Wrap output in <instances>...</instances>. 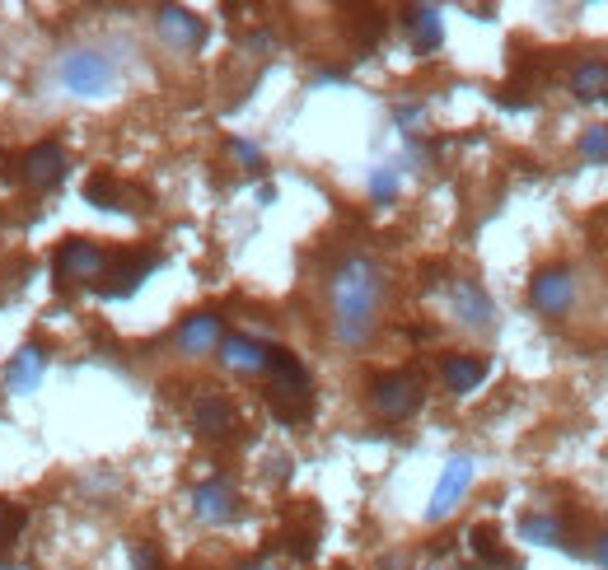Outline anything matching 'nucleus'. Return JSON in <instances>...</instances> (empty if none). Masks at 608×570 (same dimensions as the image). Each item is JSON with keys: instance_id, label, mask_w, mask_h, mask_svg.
I'll list each match as a JSON object with an SVG mask.
<instances>
[{"instance_id": "f257e3e1", "label": "nucleus", "mask_w": 608, "mask_h": 570, "mask_svg": "<svg viewBox=\"0 0 608 570\" xmlns=\"http://www.w3.org/2000/svg\"><path fill=\"white\" fill-rule=\"evenodd\" d=\"M380 300H384V271L361 252L342 258V267L332 271V332H338L342 346H361L375 332Z\"/></svg>"}, {"instance_id": "f03ea898", "label": "nucleus", "mask_w": 608, "mask_h": 570, "mask_svg": "<svg viewBox=\"0 0 608 570\" xmlns=\"http://www.w3.org/2000/svg\"><path fill=\"white\" fill-rule=\"evenodd\" d=\"M56 80H62L66 94L75 98H104L117 85V66L108 62L104 52L81 47V52H66L62 66H56Z\"/></svg>"}, {"instance_id": "7ed1b4c3", "label": "nucleus", "mask_w": 608, "mask_h": 570, "mask_svg": "<svg viewBox=\"0 0 608 570\" xmlns=\"http://www.w3.org/2000/svg\"><path fill=\"white\" fill-rule=\"evenodd\" d=\"M422 402H426V392H422L417 375H403V369H394V375H375V379H370V407H375L384 421H407Z\"/></svg>"}, {"instance_id": "20e7f679", "label": "nucleus", "mask_w": 608, "mask_h": 570, "mask_svg": "<svg viewBox=\"0 0 608 570\" xmlns=\"http://www.w3.org/2000/svg\"><path fill=\"white\" fill-rule=\"evenodd\" d=\"M154 267H160V252H108V267L99 277L104 281L99 294H108V300H127V294L141 290V281Z\"/></svg>"}, {"instance_id": "39448f33", "label": "nucleus", "mask_w": 608, "mask_h": 570, "mask_svg": "<svg viewBox=\"0 0 608 570\" xmlns=\"http://www.w3.org/2000/svg\"><path fill=\"white\" fill-rule=\"evenodd\" d=\"M108 267V248L94 244V239H66L56 248V262H52V277L62 286H75V281H94L104 277Z\"/></svg>"}, {"instance_id": "423d86ee", "label": "nucleus", "mask_w": 608, "mask_h": 570, "mask_svg": "<svg viewBox=\"0 0 608 570\" xmlns=\"http://www.w3.org/2000/svg\"><path fill=\"white\" fill-rule=\"evenodd\" d=\"M19 179H24V187H33V192H52L56 183L66 179V150L56 141L29 146L24 160H19Z\"/></svg>"}, {"instance_id": "0eeeda50", "label": "nucleus", "mask_w": 608, "mask_h": 570, "mask_svg": "<svg viewBox=\"0 0 608 570\" xmlns=\"http://www.w3.org/2000/svg\"><path fill=\"white\" fill-rule=\"evenodd\" d=\"M529 300H534L538 313H547V319H557V313H566L576 304V281L566 267H543L534 281H529Z\"/></svg>"}, {"instance_id": "6e6552de", "label": "nucleus", "mask_w": 608, "mask_h": 570, "mask_svg": "<svg viewBox=\"0 0 608 570\" xmlns=\"http://www.w3.org/2000/svg\"><path fill=\"white\" fill-rule=\"evenodd\" d=\"M468 486H473V463H468V459H449V467H445L440 482H436V496H430V505H426V519H430V524L445 519L449 509L463 501Z\"/></svg>"}, {"instance_id": "1a4fd4ad", "label": "nucleus", "mask_w": 608, "mask_h": 570, "mask_svg": "<svg viewBox=\"0 0 608 570\" xmlns=\"http://www.w3.org/2000/svg\"><path fill=\"white\" fill-rule=\"evenodd\" d=\"M192 509H198L202 524H225V519L239 515V496H234V486L225 477H211L192 491Z\"/></svg>"}, {"instance_id": "9d476101", "label": "nucleus", "mask_w": 608, "mask_h": 570, "mask_svg": "<svg viewBox=\"0 0 608 570\" xmlns=\"http://www.w3.org/2000/svg\"><path fill=\"white\" fill-rule=\"evenodd\" d=\"M160 37L169 47H179V52H198L206 43V24L192 10H183V6H164L160 10Z\"/></svg>"}, {"instance_id": "9b49d317", "label": "nucleus", "mask_w": 608, "mask_h": 570, "mask_svg": "<svg viewBox=\"0 0 608 570\" xmlns=\"http://www.w3.org/2000/svg\"><path fill=\"white\" fill-rule=\"evenodd\" d=\"M403 29L412 37V47H417V56H430L440 43H445V19L436 6H412L403 10Z\"/></svg>"}, {"instance_id": "f8f14e48", "label": "nucleus", "mask_w": 608, "mask_h": 570, "mask_svg": "<svg viewBox=\"0 0 608 570\" xmlns=\"http://www.w3.org/2000/svg\"><path fill=\"white\" fill-rule=\"evenodd\" d=\"M221 361L230 369H239V375H263V369H267V346L258 337H248V332H230V337H221Z\"/></svg>"}, {"instance_id": "ddd939ff", "label": "nucleus", "mask_w": 608, "mask_h": 570, "mask_svg": "<svg viewBox=\"0 0 608 570\" xmlns=\"http://www.w3.org/2000/svg\"><path fill=\"white\" fill-rule=\"evenodd\" d=\"M43 369H47V351L38 342H29V346H19L14 361L6 365V384L14 392H33L38 384H43Z\"/></svg>"}, {"instance_id": "4468645a", "label": "nucleus", "mask_w": 608, "mask_h": 570, "mask_svg": "<svg viewBox=\"0 0 608 570\" xmlns=\"http://www.w3.org/2000/svg\"><path fill=\"white\" fill-rule=\"evenodd\" d=\"M221 337H225V327L215 313H192V319H183V327H179V351L183 356H206L211 346H221Z\"/></svg>"}, {"instance_id": "2eb2a0df", "label": "nucleus", "mask_w": 608, "mask_h": 570, "mask_svg": "<svg viewBox=\"0 0 608 570\" xmlns=\"http://www.w3.org/2000/svg\"><path fill=\"white\" fill-rule=\"evenodd\" d=\"M234 421H239L234 407L225 398H215V392H206V398H198V407H192V426H198V435H206V440L230 435Z\"/></svg>"}, {"instance_id": "dca6fc26", "label": "nucleus", "mask_w": 608, "mask_h": 570, "mask_svg": "<svg viewBox=\"0 0 608 570\" xmlns=\"http://www.w3.org/2000/svg\"><path fill=\"white\" fill-rule=\"evenodd\" d=\"M487 369H492V365H487L482 356H445L440 375H445L449 392H459V398H463V392H473L487 379Z\"/></svg>"}, {"instance_id": "f3484780", "label": "nucleus", "mask_w": 608, "mask_h": 570, "mask_svg": "<svg viewBox=\"0 0 608 570\" xmlns=\"http://www.w3.org/2000/svg\"><path fill=\"white\" fill-rule=\"evenodd\" d=\"M455 313L468 327H487L492 323V300H487V290L478 281H459L455 286Z\"/></svg>"}, {"instance_id": "a211bd4d", "label": "nucleus", "mask_w": 608, "mask_h": 570, "mask_svg": "<svg viewBox=\"0 0 608 570\" xmlns=\"http://www.w3.org/2000/svg\"><path fill=\"white\" fill-rule=\"evenodd\" d=\"M267 407H271V417H277L281 426H296V421H309L313 392L309 388H271L267 392Z\"/></svg>"}, {"instance_id": "6ab92c4d", "label": "nucleus", "mask_w": 608, "mask_h": 570, "mask_svg": "<svg viewBox=\"0 0 608 570\" xmlns=\"http://www.w3.org/2000/svg\"><path fill=\"white\" fill-rule=\"evenodd\" d=\"M131 196H141V192L122 187L117 179H108V173H89V183H85V202L99 206V211H127Z\"/></svg>"}, {"instance_id": "aec40b11", "label": "nucleus", "mask_w": 608, "mask_h": 570, "mask_svg": "<svg viewBox=\"0 0 608 570\" xmlns=\"http://www.w3.org/2000/svg\"><path fill=\"white\" fill-rule=\"evenodd\" d=\"M468 547H473V557L482 561V570H520L515 557H505V552H501V542H497V528H492V524H478L473 534H468Z\"/></svg>"}, {"instance_id": "412c9836", "label": "nucleus", "mask_w": 608, "mask_h": 570, "mask_svg": "<svg viewBox=\"0 0 608 570\" xmlns=\"http://www.w3.org/2000/svg\"><path fill=\"white\" fill-rule=\"evenodd\" d=\"M572 89H576V98H585V104L608 98V62H580L572 75Z\"/></svg>"}, {"instance_id": "4be33fe9", "label": "nucleus", "mask_w": 608, "mask_h": 570, "mask_svg": "<svg viewBox=\"0 0 608 570\" xmlns=\"http://www.w3.org/2000/svg\"><path fill=\"white\" fill-rule=\"evenodd\" d=\"M520 538L538 542V547H566L562 524H557L553 515H524V519H520Z\"/></svg>"}, {"instance_id": "5701e85b", "label": "nucleus", "mask_w": 608, "mask_h": 570, "mask_svg": "<svg viewBox=\"0 0 608 570\" xmlns=\"http://www.w3.org/2000/svg\"><path fill=\"white\" fill-rule=\"evenodd\" d=\"M24 524H29V509H24V505L0 501V552H10V547L19 542V534H24Z\"/></svg>"}, {"instance_id": "b1692460", "label": "nucleus", "mask_w": 608, "mask_h": 570, "mask_svg": "<svg viewBox=\"0 0 608 570\" xmlns=\"http://www.w3.org/2000/svg\"><path fill=\"white\" fill-rule=\"evenodd\" d=\"M370 196H375L380 206H388V202H394V196H398V173L388 169V164L370 173Z\"/></svg>"}, {"instance_id": "393cba45", "label": "nucleus", "mask_w": 608, "mask_h": 570, "mask_svg": "<svg viewBox=\"0 0 608 570\" xmlns=\"http://www.w3.org/2000/svg\"><path fill=\"white\" fill-rule=\"evenodd\" d=\"M580 154L595 164H608V127H590L580 136Z\"/></svg>"}, {"instance_id": "a878e982", "label": "nucleus", "mask_w": 608, "mask_h": 570, "mask_svg": "<svg viewBox=\"0 0 608 570\" xmlns=\"http://www.w3.org/2000/svg\"><path fill=\"white\" fill-rule=\"evenodd\" d=\"M131 566L136 570H160V552H154V542H131Z\"/></svg>"}, {"instance_id": "bb28decb", "label": "nucleus", "mask_w": 608, "mask_h": 570, "mask_svg": "<svg viewBox=\"0 0 608 570\" xmlns=\"http://www.w3.org/2000/svg\"><path fill=\"white\" fill-rule=\"evenodd\" d=\"M234 154L248 164V169H263V150L258 146H248V141H234Z\"/></svg>"}, {"instance_id": "cd10ccee", "label": "nucleus", "mask_w": 608, "mask_h": 570, "mask_svg": "<svg viewBox=\"0 0 608 570\" xmlns=\"http://www.w3.org/2000/svg\"><path fill=\"white\" fill-rule=\"evenodd\" d=\"M595 561H599V566H604V570H608V534H604V538H599V542H595Z\"/></svg>"}]
</instances>
